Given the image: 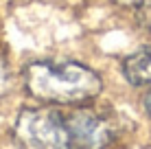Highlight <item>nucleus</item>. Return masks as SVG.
<instances>
[{"instance_id":"obj_3","label":"nucleus","mask_w":151,"mask_h":149,"mask_svg":"<svg viewBox=\"0 0 151 149\" xmlns=\"http://www.w3.org/2000/svg\"><path fill=\"white\" fill-rule=\"evenodd\" d=\"M72 149H107L116 136L114 123L94 110L72 112L66 119Z\"/></svg>"},{"instance_id":"obj_1","label":"nucleus","mask_w":151,"mask_h":149,"mask_svg":"<svg viewBox=\"0 0 151 149\" xmlns=\"http://www.w3.org/2000/svg\"><path fill=\"white\" fill-rule=\"evenodd\" d=\"M24 88L33 99L57 105H81L103 92L92 68L72 59H40L24 68Z\"/></svg>"},{"instance_id":"obj_8","label":"nucleus","mask_w":151,"mask_h":149,"mask_svg":"<svg viewBox=\"0 0 151 149\" xmlns=\"http://www.w3.org/2000/svg\"><path fill=\"white\" fill-rule=\"evenodd\" d=\"M145 110H147V112H149V116H151V92H149L147 96H145Z\"/></svg>"},{"instance_id":"obj_7","label":"nucleus","mask_w":151,"mask_h":149,"mask_svg":"<svg viewBox=\"0 0 151 149\" xmlns=\"http://www.w3.org/2000/svg\"><path fill=\"white\" fill-rule=\"evenodd\" d=\"M116 4H121V7H138L142 0H114Z\"/></svg>"},{"instance_id":"obj_2","label":"nucleus","mask_w":151,"mask_h":149,"mask_svg":"<svg viewBox=\"0 0 151 149\" xmlns=\"http://www.w3.org/2000/svg\"><path fill=\"white\" fill-rule=\"evenodd\" d=\"M13 140L20 149H72L66 119L46 107L20 112L13 125Z\"/></svg>"},{"instance_id":"obj_6","label":"nucleus","mask_w":151,"mask_h":149,"mask_svg":"<svg viewBox=\"0 0 151 149\" xmlns=\"http://www.w3.org/2000/svg\"><path fill=\"white\" fill-rule=\"evenodd\" d=\"M136 15H138V24L142 29L151 31V0H142L136 7Z\"/></svg>"},{"instance_id":"obj_4","label":"nucleus","mask_w":151,"mask_h":149,"mask_svg":"<svg viewBox=\"0 0 151 149\" xmlns=\"http://www.w3.org/2000/svg\"><path fill=\"white\" fill-rule=\"evenodd\" d=\"M123 75L132 86H151V50H138L123 61Z\"/></svg>"},{"instance_id":"obj_5","label":"nucleus","mask_w":151,"mask_h":149,"mask_svg":"<svg viewBox=\"0 0 151 149\" xmlns=\"http://www.w3.org/2000/svg\"><path fill=\"white\" fill-rule=\"evenodd\" d=\"M13 86H15V79H13L11 70H9L7 61L0 57V99H7V96L11 94Z\"/></svg>"}]
</instances>
